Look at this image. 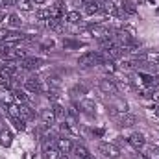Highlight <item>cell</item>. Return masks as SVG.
<instances>
[{
	"label": "cell",
	"mask_w": 159,
	"mask_h": 159,
	"mask_svg": "<svg viewBox=\"0 0 159 159\" xmlns=\"http://www.w3.org/2000/svg\"><path fill=\"white\" fill-rule=\"evenodd\" d=\"M107 59L104 57L102 52H83L78 57V65L80 67H94V65H104Z\"/></svg>",
	"instance_id": "1"
},
{
	"label": "cell",
	"mask_w": 159,
	"mask_h": 159,
	"mask_svg": "<svg viewBox=\"0 0 159 159\" xmlns=\"http://www.w3.org/2000/svg\"><path fill=\"white\" fill-rule=\"evenodd\" d=\"M98 152L107 159H119L120 157L119 146L113 144V143H98Z\"/></svg>",
	"instance_id": "2"
},
{
	"label": "cell",
	"mask_w": 159,
	"mask_h": 159,
	"mask_svg": "<svg viewBox=\"0 0 159 159\" xmlns=\"http://www.w3.org/2000/svg\"><path fill=\"white\" fill-rule=\"evenodd\" d=\"M113 39H115V43H117V46H120V48H128V46L133 44V37H131V34L126 32V30H119V32H115V34H113Z\"/></svg>",
	"instance_id": "3"
},
{
	"label": "cell",
	"mask_w": 159,
	"mask_h": 159,
	"mask_svg": "<svg viewBox=\"0 0 159 159\" xmlns=\"http://www.w3.org/2000/svg\"><path fill=\"white\" fill-rule=\"evenodd\" d=\"M17 65L22 70H37L43 65V59H39V57H24V59L17 61Z\"/></svg>",
	"instance_id": "4"
},
{
	"label": "cell",
	"mask_w": 159,
	"mask_h": 159,
	"mask_svg": "<svg viewBox=\"0 0 159 159\" xmlns=\"http://www.w3.org/2000/svg\"><path fill=\"white\" fill-rule=\"evenodd\" d=\"M59 154H61V150L57 148V144H56V143L46 141V143L43 144V157H44V159H57V157H59Z\"/></svg>",
	"instance_id": "5"
},
{
	"label": "cell",
	"mask_w": 159,
	"mask_h": 159,
	"mask_svg": "<svg viewBox=\"0 0 159 159\" xmlns=\"http://www.w3.org/2000/svg\"><path fill=\"white\" fill-rule=\"evenodd\" d=\"M2 56L6 61H20L26 57V50L20 48H9V50H2Z\"/></svg>",
	"instance_id": "6"
},
{
	"label": "cell",
	"mask_w": 159,
	"mask_h": 159,
	"mask_svg": "<svg viewBox=\"0 0 159 159\" xmlns=\"http://www.w3.org/2000/svg\"><path fill=\"white\" fill-rule=\"evenodd\" d=\"M137 124V117L131 115V113H122L117 117V126L119 128H131Z\"/></svg>",
	"instance_id": "7"
},
{
	"label": "cell",
	"mask_w": 159,
	"mask_h": 159,
	"mask_svg": "<svg viewBox=\"0 0 159 159\" xmlns=\"http://www.w3.org/2000/svg\"><path fill=\"white\" fill-rule=\"evenodd\" d=\"M126 141L133 146V148H143L144 144H146V139H144V135L143 133H139V131H133V133H129L128 137H126Z\"/></svg>",
	"instance_id": "8"
},
{
	"label": "cell",
	"mask_w": 159,
	"mask_h": 159,
	"mask_svg": "<svg viewBox=\"0 0 159 159\" xmlns=\"http://www.w3.org/2000/svg\"><path fill=\"white\" fill-rule=\"evenodd\" d=\"M100 89L104 91V93H107V94H117L119 93V87H117V83H115V80L113 78H104L100 80Z\"/></svg>",
	"instance_id": "9"
},
{
	"label": "cell",
	"mask_w": 159,
	"mask_h": 159,
	"mask_svg": "<svg viewBox=\"0 0 159 159\" xmlns=\"http://www.w3.org/2000/svg\"><path fill=\"white\" fill-rule=\"evenodd\" d=\"M24 89L34 93V94H39L43 93V85H41V80L37 78H26L24 80Z\"/></svg>",
	"instance_id": "10"
},
{
	"label": "cell",
	"mask_w": 159,
	"mask_h": 159,
	"mask_svg": "<svg viewBox=\"0 0 159 159\" xmlns=\"http://www.w3.org/2000/svg\"><path fill=\"white\" fill-rule=\"evenodd\" d=\"M100 11H104L106 15H111V17H117L119 15V7L111 2V0H104L100 4Z\"/></svg>",
	"instance_id": "11"
},
{
	"label": "cell",
	"mask_w": 159,
	"mask_h": 159,
	"mask_svg": "<svg viewBox=\"0 0 159 159\" xmlns=\"http://www.w3.org/2000/svg\"><path fill=\"white\" fill-rule=\"evenodd\" d=\"M80 107H81V111L87 115V117H94V113H96V104L93 102V100H81V104H80Z\"/></svg>",
	"instance_id": "12"
},
{
	"label": "cell",
	"mask_w": 159,
	"mask_h": 159,
	"mask_svg": "<svg viewBox=\"0 0 159 159\" xmlns=\"http://www.w3.org/2000/svg\"><path fill=\"white\" fill-rule=\"evenodd\" d=\"M56 144H57V148H59L63 154H70L72 148H74V144H72V141H70L69 137H59Z\"/></svg>",
	"instance_id": "13"
},
{
	"label": "cell",
	"mask_w": 159,
	"mask_h": 159,
	"mask_svg": "<svg viewBox=\"0 0 159 159\" xmlns=\"http://www.w3.org/2000/svg\"><path fill=\"white\" fill-rule=\"evenodd\" d=\"M144 98H150V100H154V102H159V85H150L148 89H144L143 93H141Z\"/></svg>",
	"instance_id": "14"
},
{
	"label": "cell",
	"mask_w": 159,
	"mask_h": 159,
	"mask_svg": "<svg viewBox=\"0 0 159 159\" xmlns=\"http://www.w3.org/2000/svg\"><path fill=\"white\" fill-rule=\"evenodd\" d=\"M41 119H43V124H46L48 128H50L52 124H56V115H54L52 107H50V109H41Z\"/></svg>",
	"instance_id": "15"
},
{
	"label": "cell",
	"mask_w": 159,
	"mask_h": 159,
	"mask_svg": "<svg viewBox=\"0 0 159 159\" xmlns=\"http://www.w3.org/2000/svg\"><path fill=\"white\" fill-rule=\"evenodd\" d=\"M20 117L26 120V122H28V120H35V111L32 109L30 104H22V106H20Z\"/></svg>",
	"instance_id": "16"
},
{
	"label": "cell",
	"mask_w": 159,
	"mask_h": 159,
	"mask_svg": "<svg viewBox=\"0 0 159 159\" xmlns=\"http://www.w3.org/2000/svg\"><path fill=\"white\" fill-rule=\"evenodd\" d=\"M69 94H70V98H80V96L87 94V87H85L83 83H76V85H72V87H70Z\"/></svg>",
	"instance_id": "17"
},
{
	"label": "cell",
	"mask_w": 159,
	"mask_h": 159,
	"mask_svg": "<svg viewBox=\"0 0 159 159\" xmlns=\"http://www.w3.org/2000/svg\"><path fill=\"white\" fill-rule=\"evenodd\" d=\"M83 11H85L87 15H94V13H98V11H100V2H98V0L85 2V4H83Z\"/></svg>",
	"instance_id": "18"
},
{
	"label": "cell",
	"mask_w": 159,
	"mask_h": 159,
	"mask_svg": "<svg viewBox=\"0 0 159 159\" xmlns=\"http://www.w3.org/2000/svg\"><path fill=\"white\" fill-rule=\"evenodd\" d=\"M72 156H74L76 159H87V157H91L89 150H87L83 144H76V146L72 148Z\"/></svg>",
	"instance_id": "19"
},
{
	"label": "cell",
	"mask_w": 159,
	"mask_h": 159,
	"mask_svg": "<svg viewBox=\"0 0 159 159\" xmlns=\"http://www.w3.org/2000/svg\"><path fill=\"white\" fill-rule=\"evenodd\" d=\"M63 19H48L46 20V26L50 28V30H54V32H63L65 30V26H63Z\"/></svg>",
	"instance_id": "20"
},
{
	"label": "cell",
	"mask_w": 159,
	"mask_h": 159,
	"mask_svg": "<svg viewBox=\"0 0 159 159\" xmlns=\"http://www.w3.org/2000/svg\"><path fill=\"white\" fill-rule=\"evenodd\" d=\"M120 9L124 13H128V15H135L137 13V7H135V4L131 0H120Z\"/></svg>",
	"instance_id": "21"
},
{
	"label": "cell",
	"mask_w": 159,
	"mask_h": 159,
	"mask_svg": "<svg viewBox=\"0 0 159 159\" xmlns=\"http://www.w3.org/2000/svg\"><path fill=\"white\" fill-rule=\"evenodd\" d=\"M52 111H54V115H56V120H63L67 119V109L63 107V106H59V104H56L54 102V106H52Z\"/></svg>",
	"instance_id": "22"
},
{
	"label": "cell",
	"mask_w": 159,
	"mask_h": 159,
	"mask_svg": "<svg viewBox=\"0 0 159 159\" xmlns=\"http://www.w3.org/2000/svg\"><path fill=\"white\" fill-rule=\"evenodd\" d=\"M11 94H13V100H15V102H19L20 106H22V104H28V94H26L24 91H20V89H15Z\"/></svg>",
	"instance_id": "23"
},
{
	"label": "cell",
	"mask_w": 159,
	"mask_h": 159,
	"mask_svg": "<svg viewBox=\"0 0 159 159\" xmlns=\"http://www.w3.org/2000/svg\"><path fill=\"white\" fill-rule=\"evenodd\" d=\"M11 143H13V135H11L7 129L0 131V144H4V146H11Z\"/></svg>",
	"instance_id": "24"
},
{
	"label": "cell",
	"mask_w": 159,
	"mask_h": 159,
	"mask_svg": "<svg viewBox=\"0 0 159 159\" xmlns=\"http://www.w3.org/2000/svg\"><path fill=\"white\" fill-rule=\"evenodd\" d=\"M144 156L148 159H159V146H148V148H144V152H143Z\"/></svg>",
	"instance_id": "25"
},
{
	"label": "cell",
	"mask_w": 159,
	"mask_h": 159,
	"mask_svg": "<svg viewBox=\"0 0 159 159\" xmlns=\"http://www.w3.org/2000/svg\"><path fill=\"white\" fill-rule=\"evenodd\" d=\"M7 115L13 117V119H19V117H20V106H17V104H7ZM20 119H22V117H20Z\"/></svg>",
	"instance_id": "26"
},
{
	"label": "cell",
	"mask_w": 159,
	"mask_h": 159,
	"mask_svg": "<svg viewBox=\"0 0 159 159\" xmlns=\"http://www.w3.org/2000/svg\"><path fill=\"white\" fill-rule=\"evenodd\" d=\"M65 19H67L69 22H72V24H78V22H81V13H80V11H69V13L65 15Z\"/></svg>",
	"instance_id": "27"
},
{
	"label": "cell",
	"mask_w": 159,
	"mask_h": 159,
	"mask_svg": "<svg viewBox=\"0 0 159 159\" xmlns=\"http://www.w3.org/2000/svg\"><path fill=\"white\" fill-rule=\"evenodd\" d=\"M46 85H48V89H59L61 87V80L57 76H48L46 78Z\"/></svg>",
	"instance_id": "28"
},
{
	"label": "cell",
	"mask_w": 159,
	"mask_h": 159,
	"mask_svg": "<svg viewBox=\"0 0 159 159\" xmlns=\"http://www.w3.org/2000/svg\"><path fill=\"white\" fill-rule=\"evenodd\" d=\"M7 24H9L11 28H19V26H20V19H19V15H15V13L7 15Z\"/></svg>",
	"instance_id": "29"
},
{
	"label": "cell",
	"mask_w": 159,
	"mask_h": 159,
	"mask_svg": "<svg viewBox=\"0 0 159 159\" xmlns=\"http://www.w3.org/2000/svg\"><path fill=\"white\" fill-rule=\"evenodd\" d=\"M17 6H19L20 9H24V11H32V9H34V2H32V0H19Z\"/></svg>",
	"instance_id": "30"
},
{
	"label": "cell",
	"mask_w": 159,
	"mask_h": 159,
	"mask_svg": "<svg viewBox=\"0 0 159 159\" xmlns=\"http://www.w3.org/2000/svg\"><path fill=\"white\" fill-rule=\"evenodd\" d=\"M9 119H11V122L15 124V128H17V129H20V131H24V129H26V120H24V119H20V117H19V119L9 117Z\"/></svg>",
	"instance_id": "31"
},
{
	"label": "cell",
	"mask_w": 159,
	"mask_h": 159,
	"mask_svg": "<svg viewBox=\"0 0 159 159\" xmlns=\"http://www.w3.org/2000/svg\"><path fill=\"white\" fill-rule=\"evenodd\" d=\"M63 46L65 48H80V46H83V43L72 41V39H63Z\"/></svg>",
	"instance_id": "32"
},
{
	"label": "cell",
	"mask_w": 159,
	"mask_h": 159,
	"mask_svg": "<svg viewBox=\"0 0 159 159\" xmlns=\"http://www.w3.org/2000/svg\"><path fill=\"white\" fill-rule=\"evenodd\" d=\"M37 19L48 20V19H50V9H37Z\"/></svg>",
	"instance_id": "33"
},
{
	"label": "cell",
	"mask_w": 159,
	"mask_h": 159,
	"mask_svg": "<svg viewBox=\"0 0 159 159\" xmlns=\"http://www.w3.org/2000/svg\"><path fill=\"white\" fill-rule=\"evenodd\" d=\"M131 159H148L144 154H141V152H133L131 154Z\"/></svg>",
	"instance_id": "34"
},
{
	"label": "cell",
	"mask_w": 159,
	"mask_h": 159,
	"mask_svg": "<svg viewBox=\"0 0 159 159\" xmlns=\"http://www.w3.org/2000/svg\"><path fill=\"white\" fill-rule=\"evenodd\" d=\"M93 133H94V135H96V137H102V135H104V133H106V131H104V129H102V128H96V129H93Z\"/></svg>",
	"instance_id": "35"
},
{
	"label": "cell",
	"mask_w": 159,
	"mask_h": 159,
	"mask_svg": "<svg viewBox=\"0 0 159 159\" xmlns=\"http://www.w3.org/2000/svg\"><path fill=\"white\" fill-rule=\"evenodd\" d=\"M6 19H7V15H6V13H4V11H0V22H4V20H6Z\"/></svg>",
	"instance_id": "36"
},
{
	"label": "cell",
	"mask_w": 159,
	"mask_h": 159,
	"mask_svg": "<svg viewBox=\"0 0 159 159\" xmlns=\"http://www.w3.org/2000/svg\"><path fill=\"white\" fill-rule=\"evenodd\" d=\"M57 159H69V154H63V152H61V154H59V157Z\"/></svg>",
	"instance_id": "37"
},
{
	"label": "cell",
	"mask_w": 159,
	"mask_h": 159,
	"mask_svg": "<svg viewBox=\"0 0 159 159\" xmlns=\"http://www.w3.org/2000/svg\"><path fill=\"white\" fill-rule=\"evenodd\" d=\"M154 113H156V115L159 117V106H156V107H154Z\"/></svg>",
	"instance_id": "38"
},
{
	"label": "cell",
	"mask_w": 159,
	"mask_h": 159,
	"mask_svg": "<svg viewBox=\"0 0 159 159\" xmlns=\"http://www.w3.org/2000/svg\"><path fill=\"white\" fill-rule=\"evenodd\" d=\"M32 2H34V4H43L44 0H32Z\"/></svg>",
	"instance_id": "39"
},
{
	"label": "cell",
	"mask_w": 159,
	"mask_h": 159,
	"mask_svg": "<svg viewBox=\"0 0 159 159\" xmlns=\"http://www.w3.org/2000/svg\"><path fill=\"white\" fill-rule=\"evenodd\" d=\"M87 159H94V157H93V156H91V157H87Z\"/></svg>",
	"instance_id": "40"
},
{
	"label": "cell",
	"mask_w": 159,
	"mask_h": 159,
	"mask_svg": "<svg viewBox=\"0 0 159 159\" xmlns=\"http://www.w3.org/2000/svg\"><path fill=\"white\" fill-rule=\"evenodd\" d=\"M157 13H159V7H157Z\"/></svg>",
	"instance_id": "41"
}]
</instances>
